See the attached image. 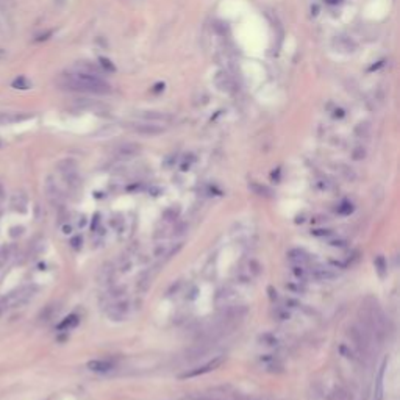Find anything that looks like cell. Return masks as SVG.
Here are the masks:
<instances>
[{"instance_id":"obj_1","label":"cell","mask_w":400,"mask_h":400,"mask_svg":"<svg viewBox=\"0 0 400 400\" xmlns=\"http://www.w3.org/2000/svg\"><path fill=\"white\" fill-rule=\"evenodd\" d=\"M63 89L78 91V92H89V94H110L111 86L103 78H95L91 75L72 72V74H63L58 80Z\"/></svg>"},{"instance_id":"obj_2","label":"cell","mask_w":400,"mask_h":400,"mask_svg":"<svg viewBox=\"0 0 400 400\" xmlns=\"http://www.w3.org/2000/svg\"><path fill=\"white\" fill-rule=\"evenodd\" d=\"M132 311V303L129 299H116L111 303H108L107 307V314L110 319H114V321H124L130 316Z\"/></svg>"},{"instance_id":"obj_3","label":"cell","mask_w":400,"mask_h":400,"mask_svg":"<svg viewBox=\"0 0 400 400\" xmlns=\"http://www.w3.org/2000/svg\"><path fill=\"white\" fill-rule=\"evenodd\" d=\"M35 294V288L31 286H23L21 289L11 292L10 295H6L3 299V307L6 308H16V307H22L33 297Z\"/></svg>"},{"instance_id":"obj_4","label":"cell","mask_w":400,"mask_h":400,"mask_svg":"<svg viewBox=\"0 0 400 400\" xmlns=\"http://www.w3.org/2000/svg\"><path fill=\"white\" fill-rule=\"evenodd\" d=\"M223 358L222 356H218V358H213L211 361H208L202 366H197V367H193V369L186 371L185 374L180 375V378H193V377H199V375H203V374H208L214 369H218V367L222 364Z\"/></svg>"},{"instance_id":"obj_5","label":"cell","mask_w":400,"mask_h":400,"mask_svg":"<svg viewBox=\"0 0 400 400\" xmlns=\"http://www.w3.org/2000/svg\"><path fill=\"white\" fill-rule=\"evenodd\" d=\"M130 129L133 132H136V133H139V134H149V136L161 134L164 132V127L163 125L155 124V122H149V121L133 122V124H130Z\"/></svg>"},{"instance_id":"obj_6","label":"cell","mask_w":400,"mask_h":400,"mask_svg":"<svg viewBox=\"0 0 400 400\" xmlns=\"http://www.w3.org/2000/svg\"><path fill=\"white\" fill-rule=\"evenodd\" d=\"M308 269H310V277L317 280V282H329V280H333L336 277V274L330 267H325L321 265H311Z\"/></svg>"},{"instance_id":"obj_7","label":"cell","mask_w":400,"mask_h":400,"mask_svg":"<svg viewBox=\"0 0 400 400\" xmlns=\"http://www.w3.org/2000/svg\"><path fill=\"white\" fill-rule=\"evenodd\" d=\"M333 47L341 53H354L358 49V44L349 36H336L333 39Z\"/></svg>"},{"instance_id":"obj_8","label":"cell","mask_w":400,"mask_h":400,"mask_svg":"<svg viewBox=\"0 0 400 400\" xmlns=\"http://www.w3.org/2000/svg\"><path fill=\"white\" fill-rule=\"evenodd\" d=\"M288 258H289L291 265H299V266H305V267H310L311 265H313V260H311L310 255L300 249L289 250L288 252Z\"/></svg>"},{"instance_id":"obj_9","label":"cell","mask_w":400,"mask_h":400,"mask_svg":"<svg viewBox=\"0 0 400 400\" xmlns=\"http://www.w3.org/2000/svg\"><path fill=\"white\" fill-rule=\"evenodd\" d=\"M74 70H75V72H80V74H85V75L95 77V78H102V75L105 74V72L102 70L100 66H95L94 63H89V61L78 63V65L74 67Z\"/></svg>"},{"instance_id":"obj_10","label":"cell","mask_w":400,"mask_h":400,"mask_svg":"<svg viewBox=\"0 0 400 400\" xmlns=\"http://www.w3.org/2000/svg\"><path fill=\"white\" fill-rule=\"evenodd\" d=\"M86 367L95 374H108L114 369V364L108 359H91V361H88Z\"/></svg>"},{"instance_id":"obj_11","label":"cell","mask_w":400,"mask_h":400,"mask_svg":"<svg viewBox=\"0 0 400 400\" xmlns=\"http://www.w3.org/2000/svg\"><path fill=\"white\" fill-rule=\"evenodd\" d=\"M139 150H141V147L138 146V144L125 142V144H121V146L116 149V155L121 156V158H132L134 155H138Z\"/></svg>"},{"instance_id":"obj_12","label":"cell","mask_w":400,"mask_h":400,"mask_svg":"<svg viewBox=\"0 0 400 400\" xmlns=\"http://www.w3.org/2000/svg\"><path fill=\"white\" fill-rule=\"evenodd\" d=\"M216 86L219 88L221 91L223 92H233L235 91V82L230 78V75L227 74H223V72H221V74L216 75Z\"/></svg>"},{"instance_id":"obj_13","label":"cell","mask_w":400,"mask_h":400,"mask_svg":"<svg viewBox=\"0 0 400 400\" xmlns=\"http://www.w3.org/2000/svg\"><path fill=\"white\" fill-rule=\"evenodd\" d=\"M260 342L266 347H278L282 344V338L275 332H266L260 336Z\"/></svg>"},{"instance_id":"obj_14","label":"cell","mask_w":400,"mask_h":400,"mask_svg":"<svg viewBox=\"0 0 400 400\" xmlns=\"http://www.w3.org/2000/svg\"><path fill=\"white\" fill-rule=\"evenodd\" d=\"M260 363L266 367L267 371H278L282 369V363L275 355H261L260 356Z\"/></svg>"},{"instance_id":"obj_15","label":"cell","mask_w":400,"mask_h":400,"mask_svg":"<svg viewBox=\"0 0 400 400\" xmlns=\"http://www.w3.org/2000/svg\"><path fill=\"white\" fill-rule=\"evenodd\" d=\"M11 208L16 211H21V213H25L27 210V197L23 196L22 193H18L11 197Z\"/></svg>"},{"instance_id":"obj_16","label":"cell","mask_w":400,"mask_h":400,"mask_svg":"<svg viewBox=\"0 0 400 400\" xmlns=\"http://www.w3.org/2000/svg\"><path fill=\"white\" fill-rule=\"evenodd\" d=\"M291 274L294 275L295 280H300V282H305L307 278H310V269L305 266L299 265H291Z\"/></svg>"},{"instance_id":"obj_17","label":"cell","mask_w":400,"mask_h":400,"mask_svg":"<svg viewBox=\"0 0 400 400\" xmlns=\"http://www.w3.org/2000/svg\"><path fill=\"white\" fill-rule=\"evenodd\" d=\"M174 252V249L171 247V244L167 243H159L154 247V257L155 258H163V257H169V255Z\"/></svg>"},{"instance_id":"obj_18","label":"cell","mask_w":400,"mask_h":400,"mask_svg":"<svg viewBox=\"0 0 400 400\" xmlns=\"http://www.w3.org/2000/svg\"><path fill=\"white\" fill-rule=\"evenodd\" d=\"M383 378H385V364L380 367V372H378V377H377V383H375L374 400H383Z\"/></svg>"},{"instance_id":"obj_19","label":"cell","mask_w":400,"mask_h":400,"mask_svg":"<svg viewBox=\"0 0 400 400\" xmlns=\"http://www.w3.org/2000/svg\"><path fill=\"white\" fill-rule=\"evenodd\" d=\"M142 119L144 121H149V122H155V124H161L164 121H169V116L166 114H161V113H155V111H147V113L142 114Z\"/></svg>"},{"instance_id":"obj_20","label":"cell","mask_w":400,"mask_h":400,"mask_svg":"<svg viewBox=\"0 0 400 400\" xmlns=\"http://www.w3.org/2000/svg\"><path fill=\"white\" fill-rule=\"evenodd\" d=\"M285 286H286V289L289 291L291 294H303V292L307 291L305 282H300V280H295V282H288Z\"/></svg>"},{"instance_id":"obj_21","label":"cell","mask_w":400,"mask_h":400,"mask_svg":"<svg viewBox=\"0 0 400 400\" xmlns=\"http://www.w3.org/2000/svg\"><path fill=\"white\" fill-rule=\"evenodd\" d=\"M134 266V260L132 257H125L121 260V265H119V272L121 274H129Z\"/></svg>"},{"instance_id":"obj_22","label":"cell","mask_w":400,"mask_h":400,"mask_svg":"<svg viewBox=\"0 0 400 400\" xmlns=\"http://www.w3.org/2000/svg\"><path fill=\"white\" fill-rule=\"evenodd\" d=\"M77 322H78V317L77 316H67L65 321H63L60 325H58V329L60 330H67V329H72V327H75L77 325Z\"/></svg>"},{"instance_id":"obj_23","label":"cell","mask_w":400,"mask_h":400,"mask_svg":"<svg viewBox=\"0 0 400 400\" xmlns=\"http://www.w3.org/2000/svg\"><path fill=\"white\" fill-rule=\"evenodd\" d=\"M13 86L16 88V89H28V88L31 86V83L28 82L25 77H19V78H16L14 82H13Z\"/></svg>"},{"instance_id":"obj_24","label":"cell","mask_w":400,"mask_h":400,"mask_svg":"<svg viewBox=\"0 0 400 400\" xmlns=\"http://www.w3.org/2000/svg\"><path fill=\"white\" fill-rule=\"evenodd\" d=\"M311 235L316 236V238H330V236H333V230H330V228H316V230H311Z\"/></svg>"},{"instance_id":"obj_25","label":"cell","mask_w":400,"mask_h":400,"mask_svg":"<svg viewBox=\"0 0 400 400\" xmlns=\"http://www.w3.org/2000/svg\"><path fill=\"white\" fill-rule=\"evenodd\" d=\"M275 316L280 319V321H289V319H291V313H289V310L285 308V307H280V308H277V311H275Z\"/></svg>"},{"instance_id":"obj_26","label":"cell","mask_w":400,"mask_h":400,"mask_svg":"<svg viewBox=\"0 0 400 400\" xmlns=\"http://www.w3.org/2000/svg\"><path fill=\"white\" fill-rule=\"evenodd\" d=\"M99 66L102 67L103 72H113L114 70V65L108 58H100L99 60Z\"/></svg>"},{"instance_id":"obj_27","label":"cell","mask_w":400,"mask_h":400,"mask_svg":"<svg viewBox=\"0 0 400 400\" xmlns=\"http://www.w3.org/2000/svg\"><path fill=\"white\" fill-rule=\"evenodd\" d=\"M352 211H354V205H352L350 202H342L338 206V213L339 214H350Z\"/></svg>"},{"instance_id":"obj_28","label":"cell","mask_w":400,"mask_h":400,"mask_svg":"<svg viewBox=\"0 0 400 400\" xmlns=\"http://www.w3.org/2000/svg\"><path fill=\"white\" fill-rule=\"evenodd\" d=\"M252 189H253L257 194H260V196H269V194H270V189H269V188L261 186V185H257V183H253V185H252Z\"/></svg>"},{"instance_id":"obj_29","label":"cell","mask_w":400,"mask_h":400,"mask_svg":"<svg viewBox=\"0 0 400 400\" xmlns=\"http://www.w3.org/2000/svg\"><path fill=\"white\" fill-rule=\"evenodd\" d=\"M180 400H221V399L216 396H188Z\"/></svg>"},{"instance_id":"obj_30","label":"cell","mask_w":400,"mask_h":400,"mask_svg":"<svg viewBox=\"0 0 400 400\" xmlns=\"http://www.w3.org/2000/svg\"><path fill=\"white\" fill-rule=\"evenodd\" d=\"M366 156V150L363 147H356L352 150V158L356 159V161H359V159H363Z\"/></svg>"},{"instance_id":"obj_31","label":"cell","mask_w":400,"mask_h":400,"mask_svg":"<svg viewBox=\"0 0 400 400\" xmlns=\"http://www.w3.org/2000/svg\"><path fill=\"white\" fill-rule=\"evenodd\" d=\"M332 247H336V249H346L347 247V241L346 239H341V238H338V239H332V241L329 243Z\"/></svg>"},{"instance_id":"obj_32","label":"cell","mask_w":400,"mask_h":400,"mask_svg":"<svg viewBox=\"0 0 400 400\" xmlns=\"http://www.w3.org/2000/svg\"><path fill=\"white\" fill-rule=\"evenodd\" d=\"M300 305H299V302L297 300H294V299H286L285 300V308H299Z\"/></svg>"},{"instance_id":"obj_33","label":"cell","mask_w":400,"mask_h":400,"mask_svg":"<svg viewBox=\"0 0 400 400\" xmlns=\"http://www.w3.org/2000/svg\"><path fill=\"white\" fill-rule=\"evenodd\" d=\"M82 243H83L82 236H77V238H74L70 241V244H72V247H74V249H80V247H82Z\"/></svg>"},{"instance_id":"obj_34","label":"cell","mask_w":400,"mask_h":400,"mask_svg":"<svg viewBox=\"0 0 400 400\" xmlns=\"http://www.w3.org/2000/svg\"><path fill=\"white\" fill-rule=\"evenodd\" d=\"M317 188H319V189H322V191H327V189L330 188V183L327 181V180H325V181H324V180H322V181H317Z\"/></svg>"},{"instance_id":"obj_35","label":"cell","mask_w":400,"mask_h":400,"mask_svg":"<svg viewBox=\"0 0 400 400\" xmlns=\"http://www.w3.org/2000/svg\"><path fill=\"white\" fill-rule=\"evenodd\" d=\"M22 231H23V227H13V228H11V236L22 235Z\"/></svg>"},{"instance_id":"obj_36","label":"cell","mask_w":400,"mask_h":400,"mask_svg":"<svg viewBox=\"0 0 400 400\" xmlns=\"http://www.w3.org/2000/svg\"><path fill=\"white\" fill-rule=\"evenodd\" d=\"M72 230H74V228H72V225H69V223H66V225H63V227H61V231H63L65 235H70V233H72Z\"/></svg>"},{"instance_id":"obj_37","label":"cell","mask_w":400,"mask_h":400,"mask_svg":"<svg viewBox=\"0 0 400 400\" xmlns=\"http://www.w3.org/2000/svg\"><path fill=\"white\" fill-rule=\"evenodd\" d=\"M3 199H5V191H3V188H2V186H0V205H2Z\"/></svg>"},{"instance_id":"obj_38","label":"cell","mask_w":400,"mask_h":400,"mask_svg":"<svg viewBox=\"0 0 400 400\" xmlns=\"http://www.w3.org/2000/svg\"><path fill=\"white\" fill-rule=\"evenodd\" d=\"M327 3H330V5H338V3H341L342 0H325Z\"/></svg>"},{"instance_id":"obj_39","label":"cell","mask_w":400,"mask_h":400,"mask_svg":"<svg viewBox=\"0 0 400 400\" xmlns=\"http://www.w3.org/2000/svg\"><path fill=\"white\" fill-rule=\"evenodd\" d=\"M334 116H336V117H342V116H344V111H342V110H336V111H334Z\"/></svg>"},{"instance_id":"obj_40","label":"cell","mask_w":400,"mask_h":400,"mask_svg":"<svg viewBox=\"0 0 400 400\" xmlns=\"http://www.w3.org/2000/svg\"><path fill=\"white\" fill-rule=\"evenodd\" d=\"M0 147H2V141H0Z\"/></svg>"}]
</instances>
